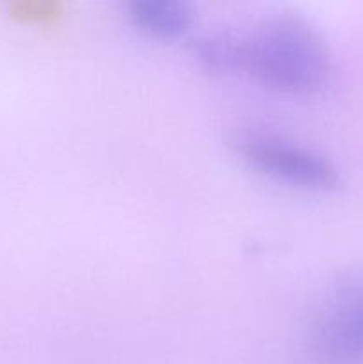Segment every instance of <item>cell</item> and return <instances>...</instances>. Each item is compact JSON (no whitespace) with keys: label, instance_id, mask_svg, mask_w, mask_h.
Segmentation results:
<instances>
[{"label":"cell","instance_id":"6da1fadb","mask_svg":"<svg viewBox=\"0 0 363 364\" xmlns=\"http://www.w3.org/2000/svg\"><path fill=\"white\" fill-rule=\"evenodd\" d=\"M238 68L278 91L308 95L330 80L331 53L308 21L280 14L238 34Z\"/></svg>","mask_w":363,"mask_h":364},{"label":"cell","instance_id":"7a4b0ae2","mask_svg":"<svg viewBox=\"0 0 363 364\" xmlns=\"http://www.w3.org/2000/svg\"><path fill=\"white\" fill-rule=\"evenodd\" d=\"M237 153L258 173L308 191H330L340 181L338 169L322 153L280 135H242Z\"/></svg>","mask_w":363,"mask_h":364},{"label":"cell","instance_id":"3957f363","mask_svg":"<svg viewBox=\"0 0 363 364\" xmlns=\"http://www.w3.org/2000/svg\"><path fill=\"white\" fill-rule=\"evenodd\" d=\"M312 343L315 354L324 361H363V290L342 299L319 320Z\"/></svg>","mask_w":363,"mask_h":364},{"label":"cell","instance_id":"277c9868","mask_svg":"<svg viewBox=\"0 0 363 364\" xmlns=\"http://www.w3.org/2000/svg\"><path fill=\"white\" fill-rule=\"evenodd\" d=\"M128 18L135 27L160 38L184 34L192 23V9L184 0H132Z\"/></svg>","mask_w":363,"mask_h":364},{"label":"cell","instance_id":"5b68a950","mask_svg":"<svg viewBox=\"0 0 363 364\" xmlns=\"http://www.w3.org/2000/svg\"><path fill=\"white\" fill-rule=\"evenodd\" d=\"M196 55L199 63L212 71L237 70L238 34L228 31L205 34L196 43Z\"/></svg>","mask_w":363,"mask_h":364}]
</instances>
